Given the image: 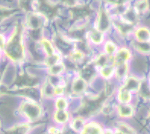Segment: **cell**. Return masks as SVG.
<instances>
[{"label": "cell", "mask_w": 150, "mask_h": 134, "mask_svg": "<svg viewBox=\"0 0 150 134\" xmlns=\"http://www.w3.org/2000/svg\"><path fill=\"white\" fill-rule=\"evenodd\" d=\"M5 53L11 61L21 62L25 57V48L23 45L22 31L20 28H15L5 46Z\"/></svg>", "instance_id": "6da1fadb"}, {"label": "cell", "mask_w": 150, "mask_h": 134, "mask_svg": "<svg viewBox=\"0 0 150 134\" xmlns=\"http://www.w3.org/2000/svg\"><path fill=\"white\" fill-rule=\"evenodd\" d=\"M19 109L21 114L29 121L33 122L38 120L41 116V108L34 100L24 102L21 103Z\"/></svg>", "instance_id": "7a4b0ae2"}, {"label": "cell", "mask_w": 150, "mask_h": 134, "mask_svg": "<svg viewBox=\"0 0 150 134\" xmlns=\"http://www.w3.org/2000/svg\"><path fill=\"white\" fill-rule=\"evenodd\" d=\"M112 25V19H110L108 12L105 9H100L96 21V29L104 33L110 30Z\"/></svg>", "instance_id": "3957f363"}, {"label": "cell", "mask_w": 150, "mask_h": 134, "mask_svg": "<svg viewBox=\"0 0 150 134\" xmlns=\"http://www.w3.org/2000/svg\"><path fill=\"white\" fill-rule=\"evenodd\" d=\"M44 15L40 13H34L31 12L29 13L27 18V25L29 27L30 30H38L40 29L41 26L43 25V19Z\"/></svg>", "instance_id": "277c9868"}, {"label": "cell", "mask_w": 150, "mask_h": 134, "mask_svg": "<svg viewBox=\"0 0 150 134\" xmlns=\"http://www.w3.org/2000/svg\"><path fill=\"white\" fill-rule=\"evenodd\" d=\"M131 57V52L127 48H123L117 49L114 56V63L116 65L127 64Z\"/></svg>", "instance_id": "5b68a950"}, {"label": "cell", "mask_w": 150, "mask_h": 134, "mask_svg": "<svg viewBox=\"0 0 150 134\" xmlns=\"http://www.w3.org/2000/svg\"><path fill=\"white\" fill-rule=\"evenodd\" d=\"M138 15H139L137 13V11L133 8L128 7L126 8L125 10L120 14V19L125 22L133 26L138 21Z\"/></svg>", "instance_id": "8992f818"}, {"label": "cell", "mask_w": 150, "mask_h": 134, "mask_svg": "<svg viewBox=\"0 0 150 134\" xmlns=\"http://www.w3.org/2000/svg\"><path fill=\"white\" fill-rule=\"evenodd\" d=\"M101 125L96 121H91L86 123L83 130L80 132V134H103Z\"/></svg>", "instance_id": "52a82bcc"}, {"label": "cell", "mask_w": 150, "mask_h": 134, "mask_svg": "<svg viewBox=\"0 0 150 134\" xmlns=\"http://www.w3.org/2000/svg\"><path fill=\"white\" fill-rule=\"evenodd\" d=\"M112 22L114 23V25L115 26L117 30L118 31V32L120 33L121 35L129 34L133 29V25L125 22L121 19H118V20H114V21H112Z\"/></svg>", "instance_id": "ba28073f"}, {"label": "cell", "mask_w": 150, "mask_h": 134, "mask_svg": "<svg viewBox=\"0 0 150 134\" xmlns=\"http://www.w3.org/2000/svg\"><path fill=\"white\" fill-rule=\"evenodd\" d=\"M141 83L139 80L136 77H129L125 80L123 87L125 88L128 91L137 92L139 91L140 88Z\"/></svg>", "instance_id": "9c48e42d"}, {"label": "cell", "mask_w": 150, "mask_h": 134, "mask_svg": "<svg viewBox=\"0 0 150 134\" xmlns=\"http://www.w3.org/2000/svg\"><path fill=\"white\" fill-rule=\"evenodd\" d=\"M117 110L118 115L122 118H130L134 113V109L129 103H120Z\"/></svg>", "instance_id": "30bf717a"}, {"label": "cell", "mask_w": 150, "mask_h": 134, "mask_svg": "<svg viewBox=\"0 0 150 134\" xmlns=\"http://www.w3.org/2000/svg\"><path fill=\"white\" fill-rule=\"evenodd\" d=\"M95 65L87 64L83 67L80 71V77L87 81H91L95 78Z\"/></svg>", "instance_id": "8fae6325"}, {"label": "cell", "mask_w": 150, "mask_h": 134, "mask_svg": "<svg viewBox=\"0 0 150 134\" xmlns=\"http://www.w3.org/2000/svg\"><path fill=\"white\" fill-rule=\"evenodd\" d=\"M86 88H87V82L84 79L80 77L74 79L72 84V91L74 94H82L86 91Z\"/></svg>", "instance_id": "7c38bea8"}, {"label": "cell", "mask_w": 150, "mask_h": 134, "mask_svg": "<svg viewBox=\"0 0 150 134\" xmlns=\"http://www.w3.org/2000/svg\"><path fill=\"white\" fill-rule=\"evenodd\" d=\"M135 37L137 42L149 43V30L146 27H139L136 29Z\"/></svg>", "instance_id": "4fadbf2b"}, {"label": "cell", "mask_w": 150, "mask_h": 134, "mask_svg": "<svg viewBox=\"0 0 150 134\" xmlns=\"http://www.w3.org/2000/svg\"><path fill=\"white\" fill-rule=\"evenodd\" d=\"M53 119L57 123L59 124H66L69 121V113L66 110H57L55 113L53 114Z\"/></svg>", "instance_id": "5bb4252c"}, {"label": "cell", "mask_w": 150, "mask_h": 134, "mask_svg": "<svg viewBox=\"0 0 150 134\" xmlns=\"http://www.w3.org/2000/svg\"><path fill=\"white\" fill-rule=\"evenodd\" d=\"M86 120L82 116L76 117L71 121L69 127L71 130L75 133H80L83 130L84 126L86 125Z\"/></svg>", "instance_id": "9a60e30c"}, {"label": "cell", "mask_w": 150, "mask_h": 134, "mask_svg": "<svg viewBox=\"0 0 150 134\" xmlns=\"http://www.w3.org/2000/svg\"><path fill=\"white\" fill-rule=\"evenodd\" d=\"M87 35L94 44H100L104 41V33L99 32L96 29H93L90 30L87 33Z\"/></svg>", "instance_id": "2e32d148"}, {"label": "cell", "mask_w": 150, "mask_h": 134, "mask_svg": "<svg viewBox=\"0 0 150 134\" xmlns=\"http://www.w3.org/2000/svg\"><path fill=\"white\" fill-rule=\"evenodd\" d=\"M30 127L28 123H21L8 130L5 134H27Z\"/></svg>", "instance_id": "e0dca14e"}, {"label": "cell", "mask_w": 150, "mask_h": 134, "mask_svg": "<svg viewBox=\"0 0 150 134\" xmlns=\"http://www.w3.org/2000/svg\"><path fill=\"white\" fill-rule=\"evenodd\" d=\"M117 100L120 103H129L132 100L131 93L122 87L118 90Z\"/></svg>", "instance_id": "ac0fdd59"}, {"label": "cell", "mask_w": 150, "mask_h": 134, "mask_svg": "<svg viewBox=\"0 0 150 134\" xmlns=\"http://www.w3.org/2000/svg\"><path fill=\"white\" fill-rule=\"evenodd\" d=\"M40 47L44 52V53L47 54V56L53 55L55 54V48L53 45L52 42L47 39V38H43L40 41Z\"/></svg>", "instance_id": "d6986e66"}, {"label": "cell", "mask_w": 150, "mask_h": 134, "mask_svg": "<svg viewBox=\"0 0 150 134\" xmlns=\"http://www.w3.org/2000/svg\"><path fill=\"white\" fill-rule=\"evenodd\" d=\"M117 67L114 69V74L116 75L117 80H123L124 79L128 73V65L127 64L116 65Z\"/></svg>", "instance_id": "ffe728a7"}, {"label": "cell", "mask_w": 150, "mask_h": 134, "mask_svg": "<svg viewBox=\"0 0 150 134\" xmlns=\"http://www.w3.org/2000/svg\"><path fill=\"white\" fill-rule=\"evenodd\" d=\"M69 54V61L72 63H77V62H80L84 59L86 54L83 53L82 51L75 48V49L72 50V52Z\"/></svg>", "instance_id": "44dd1931"}, {"label": "cell", "mask_w": 150, "mask_h": 134, "mask_svg": "<svg viewBox=\"0 0 150 134\" xmlns=\"http://www.w3.org/2000/svg\"><path fill=\"white\" fill-rule=\"evenodd\" d=\"M65 64L62 62H59V63L53 64L50 67H49V74L53 77H57L61 75L62 73L65 70Z\"/></svg>", "instance_id": "7402d4cb"}, {"label": "cell", "mask_w": 150, "mask_h": 134, "mask_svg": "<svg viewBox=\"0 0 150 134\" xmlns=\"http://www.w3.org/2000/svg\"><path fill=\"white\" fill-rule=\"evenodd\" d=\"M114 65L107 64L100 68V74L104 79H110L114 74Z\"/></svg>", "instance_id": "603a6c76"}, {"label": "cell", "mask_w": 150, "mask_h": 134, "mask_svg": "<svg viewBox=\"0 0 150 134\" xmlns=\"http://www.w3.org/2000/svg\"><path fill=\"white\" fill-rule=\"evenodd\" d=\"M116 129L120 130L124 134H136L135 130L130 126V125L123 121H119L117 123Z\"/></svg>", "instance_id": "cb8c5ba5"}, {"label": "cell", "mask_w": 150, "mask_h": 134, "mask_svg": "<svg viewBox=\"0 0 150 134\" xmlns=\"http://www.w3.org/2000/svg\"><path fill=\"white\" fill-rule=\"evenodd\" d=\"M133 9L138 15L145 13L149 9V2L147 1H137Z\"/></svg>", "instance_id": "d4e9b609"}, {"label": "cell", "mask_w": 150, "mask_h": 134, "mask_svg": "<svg viewBox=\"0 0 150 134\" xmlns=\"http://www.w3.org/2000/svg\"><path fill=\"white\" fill-rule=\"evenodd\" d=\"M108 56L106 54H101L95 58L94 61V65L95 67H98L101 68L105 65L108 64Z\"/></svg>", "instance_id": "484cf974"}, {"label": "cell", "mask_w": 150, "mask_h": 134, "mask_svg": "<svg viewBox=\"0 0 150 134\" xmlns=\"http://www.w3.org/2000/svg\"><path fill=\"white\" fill-rule=\"evenodd\" d=\"M104 48H105V54H106L108 56L114 54L118 49L117 46L112 41H108V42H105Z\"/></svg>", "instance_id": "4316f807"}, {"label": "cell", "mask_w": 150, "mask_h": 134, "mask_svg": "<svg viewBox=\"0 0 150 134\" xmlns=\"http://www.w3.org/2000/svg\"><path fill=\"white\" fill-rule=\"evenodd\" d=\"M42 93L47 98H51L52 97L54 96V86L50 82L49 80L44 85Z\"/></svg>", "instance_id": "83f0119b"}, {"label": "cell", "mask_w": 150, "mask_h": 134, "mask_svg": "<svg viewBox=\"0 0 150 134\" xmlns=\"http://www.w3.org/2000/svg\"><path fill=\"white\" fill-rule=\"evenodd\" d=\"M69 107V103L67 100L63 97H59L55 101V107L57 110H66Z\"/></svg>", "instance_id": "f1b7e54d"}, {"label": "cell", "mask_w": 150, "mask_h": 134, "mask_svg": "<svg viewBox=\"0 0 150 134\" xmlns=\"http://www.w3.org/2000/svg\"><path fill=\"white\" fill-rule=\"evenodd\" d=\"M59 60H60V57L59 54L57 53L53 54V55L47 56L44 59V63L47 67H50L52 65L56 64L59 63Z\"/></svg>", "instance_id": "f546056e"}, {"label": "cell", "mask_w": 150, "mask_h": 134, "mask_svg": "<svg viewBox=\"0 0 150 134\" xmlns=\"http://www.w3.org/2000/svg\"><path fill=\"white\" fill-rule=\"evenodd\" d=\"M134 48L141 54L149 53V43H141L136 42L134 44Z\"/></svg>", "instance_id": "4dcf8cb0"}, {"label": "cell", "mask_w": 150, "mask_h": 134, "mask_svg": "<svg viewBox=\"0 0 150 134\" xmlns=\"http://www.w3.org/2000/svg\"><path fill=\"white\" fill-rule=\"evenodd\" d=\"M133 67L135 68L137 71H143L145 68V62L142 58L137 57V59L134 60L133 63Z\"/></svg>", "instance_id": "1f68e13d"}, {"label": "cell", "mask_w": 150, "mask_h": 134, "mask_svg": "<svg viewBox=\"0 0 150 134\" xmlns=\"http://www.w3.org/2000/svg\"><path fill=\"white\" fill-rule=\"evenodd\" d=\"M47 132L49 134H62V130L57 126H50L48 129Z\"/></svg>", "instance_id": "d6a6232c"}, {"label": "cell", "mask_w": 150, "mask_h": 134, "mask_svg": "<svg viewBox=\"0 0 150 134\" xmlns=\"http://www.w3.org/2000/svg\"><path fill=\"white\" fill-rule=\"evenodd\" d=\"M6 44V42L5 36H4L3 34H0V50L4 49Z\"/></svg>", "instance_id": "836d02e7"}, {"label": "cell", "mask_w": 150, "mask_h": 134, "mask_svg": "<svg viewBox=\"0 0 150 134\" xmlns=\"http://www.w3.org/2000/svg\"><path fill=\"white\" fill-rule=\"evenodd\" d=\"M103 134H114V130L112 129L106 128L103 131Z\"/></svg>", "instance_id": "e575fe53"}, {"label": "cell", "mask_w": 150, "mask_h": 134, "mask_svg": "<svg viewBox=\"0 0 150 134\" xmlns=\"http://www.w3.org/2000/svg\"><path fill=\"white\" fill-rule=\"evenodd\" d=\"M114 134H124V133H123L120 130H117V129H115V130H114Z\"/></svg>", "instance_id": "d590c367"}, {"label": "cell", "mask_w": 150, "mask_h": 134, "mask_svg": "<svg viewBox=\"0 0 150 134\" xmlns=\"http://www.w3.org/2000/svg\"><path fill=\"white\" fill-rule=\"evenodd\" d=\"M0 128H1V123H0Z\"/></svg>", "instance_id": "8d00e7d4"}]
</instances>
